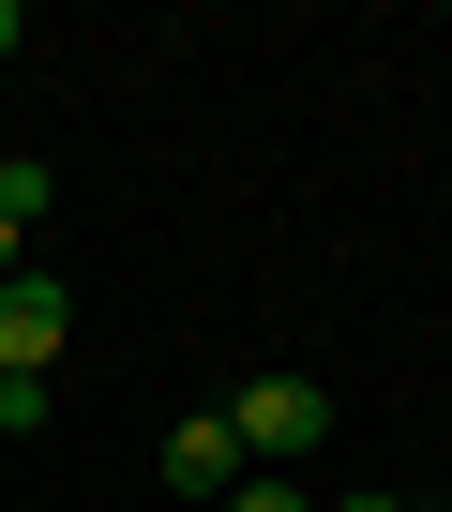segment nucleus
Listing matches in <instances>:
<instances>
[{
  "mask_svg": "<svg viewBox=\"0 0 452 512\" xmlns=\"http://www.w3.org/2000/svg\"><path fill=\"white\" fill-rule=\"evenodd\" d=\"M226 437H242V467H302L332 437V392L317 377H242V392H226Z\"/></svg>",
  "mask_w": 452,
  "mask_h": 512,
  "instance_id": "1",
  "label": "nucleus"
},
{
  "mask_svg": "<svg viewBox=\"0 0 452 512\" xmlns=\"http://www.w3.org/2000/svg\"><path fill=\"white\" fill-rule=\"evenodd\" d=\"M61 332H76V302H61L46 272L0 287V377H46V362H61Z\"/></svg>",
  "mask_w": 452,
  "mask_h": 512,
  "instance_id": "2",
  "label": "nucleus"
},
{
  "mask_svg": "<svg viewBox=\"0 0 452 512\" xmlns=\"http://www.w3.org/2000/svg\"><path fill=\"white\" fill-rule=\"evenodd\" d=\"M226 482H242V437H226V407L166 422V497H211V512H226Z\"/></svg>",
  "mask_w": 452,
  "mask_h": 512,
  "instance_id": "3",
  "label": "nucleus"
},
{
  "mask_svg": "<svg viewBox=\"0 0 452 512\" xmlns=\"http://www.w3.org/2000/svg\"><path fill=\"white\" fill-rule=\"evenodd\" d=\"M46 196H61V166H31V151H0V226H16V241L46 226Z\"/></svg>",
  "mask_w": 452,
  "mask_h": 512,
  "instance_id": "4",
  "label": "nucleus"
},
{
  "mask_svg": "<svg viewBox=\"0 0 452 512\" xmlns=\"http://www.w3.org/2000/svg\"><path fill=\"white\" fill-rule=\"evenodd\" d=\"M226 512H317V497H302L287 467H242V482H226Z\"/></svg>",
  "mask_w": 452,
  "mask_h": 512,
  "instance_id": "5",
  "label": "nucleus"
},
{
  "mask_svg": "<svg viewBox=\"0 0 452 512\" xmlns=\"http://www.w3.org/2000/svg\"><path fill=\"white\" fill-rule=\"evenodd\" d=\"M16 272H31V241H16V226H0V287H16Z\"/></svg>",
  "mask_w": 452,
  "mask_h": 512,
  "instance_id": "6",
  "label": "nucleus"
},
{
  "mask_svg": "<svg viewBox=\"0 0 452 512\" xmlns=\"http://www.w3.org/2000/svg\"><path fill=\"white\" fill-rule=\"evenodd\" d=\"M16 46H31V16H16V0H0V61H16Z\"/></svg>",
  "mask_w": 452,
  "mask_h": 512,
  "instance_id": "7",
  "label": "nucleus"
},
{
  "mask_svg": "<svg viewBox=\"0 0 452 512\" xmlns=\"http://www.w3.org/2000/svg\"><path fill=\"white\" fill-rule=\"evenodd\" d=\"M347 512H407V497H347Z\"/></svg>",
  "mask_w": 452,
  "mask_h": 512,
  "instance_id": "8",
  "label": "nucleus"
}]
</instances>
